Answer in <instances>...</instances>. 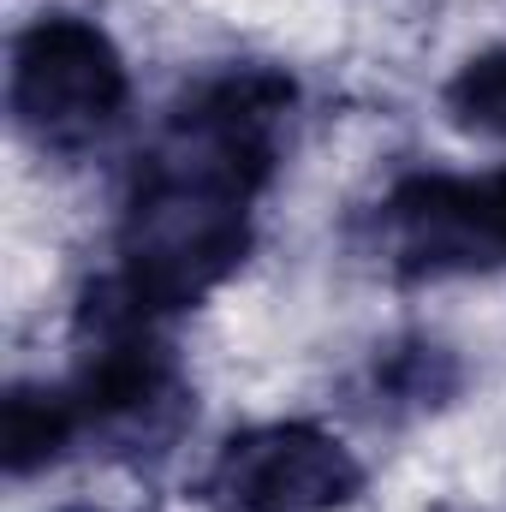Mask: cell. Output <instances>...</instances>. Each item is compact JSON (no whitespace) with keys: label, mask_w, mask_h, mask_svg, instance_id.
Segmentation results:
<instances>
[{"label":"cell","mask_w":506,"mask_h":512,"mask_svg":"<svg viewBox=\"0 0 506 512\" xmlns=\"http://www.w3.org/2000/svg\"><path fill=\"white\" fill-rule=\"evenodd\" d=\"M292 108V78L280 72H227L203 84L143 161L126 203L120 274L143 316L197 304L215 280L239 268L251 245V203L274 167V126Z\"/></svg>","instance_id":"obj_1"},{"label":"cell","mask_w":506,"mask_h":512,"mask_svg":"<svg viewBox=\"0 0 506 512\" xmlns=\"http://www.w3.org/2000/svg\"><path fill=\"white\" fill-rule=\"evenodd\" d=\"M126 60L90 18H36L12 48V114L48 149H78L120 120Z\"/></svg>","instance_id":"obj_2"},{"label":"cell","mask_w":506,"mask_h":512,"mask_svg":"<svg viewBox=\"0 0 506 512\" xmlns=\"http://www.w3.org/2000/svg\"><path fill=\"white\" fill-rule=\"evenodd\" d=\"M364 489L352 447L310 423H262L233 435L209 477L203 501L215 512H334Z\"/></svg>","instance_id":"obj_3"},{"label":"cell","mask_w":506,"mask_h":512,"mask_svg":"<svg viewBox=\"0 0 506 512\" xmlns=\"http://www.w3.org/2000/svg\"><path fill=\"white\" fill-rule=\"evenodd\" d=\"M387 233L399 262L417 274H453L501 256L489 185H471V179H441V173L405 179L387 197Z\"/></svg>","instance_id":"obj_4"},{"label":"cell","mask_w":506,"mask_h":512,"mask_svg":"<svg viewBox=\"0 0 506 512\" xmlns=\"http://www.w3.org/2000/svg\"><path fill=\"white\" fill-rule=\"evenodd\" d=\"M78 399L72 393H48V387H12L6 399V471L24 477L48 459H60V447L78 429Z\"/></svg>","instance_id":"obj_5"},{"label":"cell","mask_w":506,"mask_h":512,"mask_svg":"<svg viewBox=\"0 0 506 512\" xmlns=\"http://www.w3.org/2000/svg\"><path fill=\"white\" fill-rule=\"evenodd\" d=\"M447 108L459 126L506 137V42L459 66V78L447 84Z\"/></svg>","instance_id":"obj_6"},{"label":"cell","mask_w":506,"mask_h":512,"mask_svg":"<svg viewBox=\"0 0 506 512\" xmlns=\"http://www.w3.org/2000/svg\"><path fill=\"white\" fill-rule=\"evenodd\" d=\"M489 209H495V233H501V256H506V179L489 185Z\"/></svg>","instance_id":"obj_7"}]
</instances>
